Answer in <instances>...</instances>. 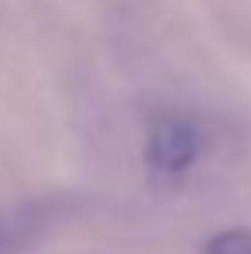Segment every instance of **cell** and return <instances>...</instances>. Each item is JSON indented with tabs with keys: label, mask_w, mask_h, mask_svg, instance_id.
<instances>
[{
	"label": "cell",
	"mask_w": 251,
	"mask_h": 254,
	"mask_svg": "<svg viewBox=\"0 0 251 254\" xmlns=\"http://www.w3.org/2000/svg\"><path fill=\"white\" fill-rule=\"evenodd\" d=\"M203 148L200 124L186 114H159L148 124L145 137V162L162 175H182L196 165Z\"/></svg>",
	"instance_id": "obj_1"
},
{
	"label": "cell",
	"mask_w": 251,
	"mask_h": 254,
	"mask_svg": "<svg viewBox=\"0 0 251 254\" xmlns=\"http://www.w3.org/2000/svg\"><path fill=\"white\" fill-rule=\"evenodd\" d=\"M42 230V220L35 210H7L0 213V254H14L24 244L35 241V234Z\"/></svg>",
	"instance_id": "obj_2"
},
{
	"label": "cell",
	"mask_w": 251,
	"mask_h": 254,
	"mask_svg": "<svg viewBox=\"0 0 251 254\" xmlns=\"http://www.w3.org/2000/svg\"><path fill=\"white\" fill-rule=\"evenodd\" d=\"M203 254H251V230H245V227L220 230L207 241Z\"/></svg>",
	"instance_id": "obj_3"
}]
</instances>
